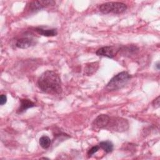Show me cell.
Returning <instances> with one entry per match:
<instances>
[{
	"label": "cell",
	"instance_id": "obj_16",
	"mask_svg": "<svg viewBox=\"0 0 160 160\" xmlns=\"http://www.w3.org/2000/svg\"><path fill=\"white\" fill-rule=\"evenodd\" d=\"M152 105L155 108H159V96L157 97L156 99H155L152 102Z\"/></svg>",
	"mask_w": 160,
	"mask_h": 160
},
{
	"label": "cell",
	"instance_id": "obj_6",
	"mask_svg": "<svg viewBox=\"0 0 160 160\" xmlns=\"http://www.w3.org/2000/svg\"><path fill=\"white\" fill-rule=\"evenodd\" d=\"M119 49L114 46H106L98 49L96 52V54L99 56H105L109 58H112L116 55Z\"/></svg>",
	"mask_w": 160,
	"mask_h": 160
},
{
	"label": "cell",
	"instance_id": "obj_9",
	"mask_svg": "<svg viewBox=\"0 0 160 160\" xmlns=\"http://www.w3.org/2000/svg\"><path fill=\"white\" fill-rule=\"evenodd\" d=\"M35 106V104L31 100L28 99H20V106L19 108L18 109V113L20 114L25 111H26L28 109L32 108Z\"/></svg>",
	"mask_w": 160,
	"mask_h": 160
},
{
	"label": "cell",
	"instance_id": "obj_1",
	"mask_svg": "<svg viewBox=\"0 0 160 160\" xmlns=\"http://www.w3.org/2000/svg\"><path fill=\"white\" fill-rule=\"evenodd\" d=\"M37 85L42 91L51 94H59L62 90L59 74L50 70L44 72L40 76Z\"/></svg>",
	"mask_w": 160,
	"mask_h": 160
},
{
	"label": "cell",
	"instance_id": "obj_12",
	"mask_svg": "<svg viewBox=\"0 0 160 160\" xmlns=\"http://www.w3.org/2000/svg\"><path fill=\"white\" fill-rule=\"evenodd\" d=\"M98 146L99 147V148H101L107 153L111 152L113 150V144L111 141H109L101 142L99 144Z\"/></svg>",
	"mask_w": 160,
	"mask_h": 160
},
{
	"label": "cell",
	"instance_id": "obj_4",
	"mask_svg": "<svg viewBox=\"0 0 160 160\" xmlns=\"http://www.w3.org/2000/svg\"><path fill=\"white\" fill-rule=\"evenodd\" d=\"M129 128V124L126 119L122 118H115L113 120H109V122L106 128L118 132L126 131Z\"/></svg>",
	"mask_w": 160,
	"mask_h": 160
},
{
	"label": "cell",
	"instance_id": "obj_13",
	"mask_svg": "<svg viewBox=\"0 0 160 160\" xmlns=\"http://www.w3.org/2000/svg\"><path fill=\"white\" fill-rule=\"evenodd\" d=\"M51 144V139L47 136H42L39 138V144L43 149L48 148Z\"/></svg>",
	"mask_w": 160,
	"mask_h": 160
},
{
	"label": "cell",
	"instance_id": "obj_15",
	"mask_svg": "<svg viewBox=\"0 0 160 160\" xmlns=\"http://www.w3.org/2000/svg\"><path fill=\"white\" fill-rule=\"evenodd\" d=\"M7 101V96L5 94H2L1 95L0 97V104L1 105H4Z\"/></svg>",
	"mask_w": 160,
	"mask_h": 160
},
{
	"label": "cell",
	"instance_id": "obj_5",
	"mask_svg": "<svg viewBox=\"0 0 160 160\" xmlns=\"http://www.w3.org/2000/svg\"><path fill=\"white\" fill-rule=\"evenodd\" d=\"M55 1L52 0H39V1H33L29 2L28 9L31 12H34L39 11L46 7L54 5Z\"/></svg>",
	"mask_w": 160,
	"mask_h": 160
},
{
	"label": "cell",
	"instance_id": "obj_17",
	"mask_svg": "<svg viewBox=\"0 0 160 160\" xmlns=\"http://www.w3.org/2000/svg\"><path fill=\"white\" fill-rule=\"evenodd\" d=\"M156 68H157L158 69H159V62H158L156 64Z\"/></svg>",
	"mask_w": 160,
	"mask_h": 160
},
{
	"label": "cell",
	"instance_id": "obj_3",
	"mask_svg": "<svg viewBox=\"0 0 160 160\" xmlns=\"http://www.w3.org/2000/svg\"><path fill=\"white\" fill-rule=\"evenodd\" d=\"M126 9L127 6L121 2H108L101 4L99 6V11L104 14L110 12L121 14L124 12Z\"/></svg>",
	"mask_w": 160,
	"mask_h": 160
},
{
	"label": "cell",
	"instance_id": "obj_14",
	"mask_svg": "<svg viewBox=\"0 0 160 160\" xmlns=\"http://www.w3.org/2000/svg\"><path fill=\"white\" fill-rule=\"evenodd\" d=\"M99 149V147L98 146H93L89 150V151L88 152V154L89 156H91L92 154H94L95 152H96Z\"/></svg>",
	"mask_w": 160,
	"mask_h": 160
},
{
	"label": "cell",
	"instance_id": "obj_11",
	"mask_svg": "<svg viewBox=\"0 0 160 160\" xmlns=\"http://www.w3.org/2000/svg\"><path fill=\"white\" fill-rule=\"evenodd\" d=\"M36 31L38 32L40 35L50 37L56 36L58 34L57 30L56 29H44L42 28H36Z\"/></svg>",
	"mask_w": 160,
	"mask_h": 160
},
{
	"label": "cell",
	"instance_id": "obj_8",
	"mask_svg": "<svg viewBox=\"0 0 160 160\" xmlns=\"http://www.w3.org/2000/svg\"><path fill=\"white\" fill-rule=\"evenodd\" d=\"M34 39L31 38H22L19 39L16 43V46L17 48L20 49H27L36 44Z\"/></svg>",
	"mask_w": 160,
	"mask_h": 160
},
{
	"label": "cell",
	"instance_id": "obj_2",
	"mask_svg": "<svg viewBox=\"0 0 160 160\" xmlns=\"http://www.w3.org/2000/svg\"><path fill=\"white\" fill-rule=\"evenodd\" d=\"M131 76L126 71H122L115 75L107 84L106 89L109 91H116L124 87L129 80L131 79Z\"/></svg>",
	"mask_w": 160,
	"mask_h": 160
},
{
	"label": "cell",
	"instance_id": "obj_10",
	"mask_svg": "<svg viewBox=\"0 0 160 160\" xmlns=\"http://www.w3.org/2000/svg\"><path fill=\"white\" fill-rule=\"evenodd\" d=\"M99 68V62H93L88 63L86 64L84 67V73L87 76H91Z\"/></svg>",
	"mask_w": 160,
	"mask_h": 160
},
{
	"label": "cell",
	"instance_id": "obj_7",
	"mask_svg": "<svg viewBox=\"0 0 160 160\" xmlns=\"http://www.w3.org/2000/svg\"><path fill=\"white\" fill-rule=\"evenodd\" d=\"M110 120V117L107 114L98 115L92 122V126L97 129L106 128Z\"/></svg>",
	"mask_w": 160,
	"mask_h": 160
}]
</instances>
